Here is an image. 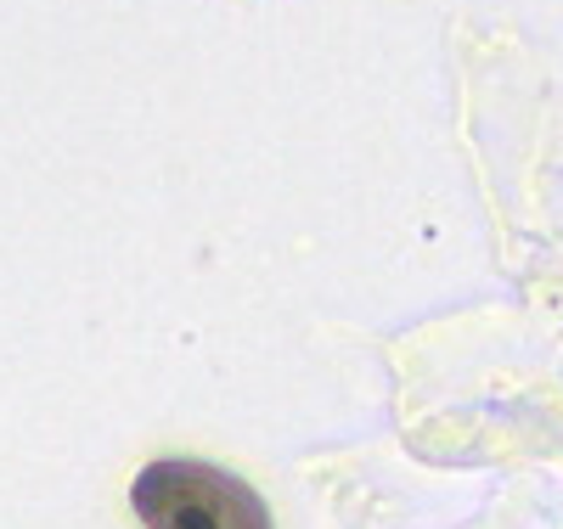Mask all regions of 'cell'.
<instances>
[{
  "mask_svg": "<svg viewBox=\"0 0 563 529\" xmlns=\"http://www.w3.org/2000/svg\"><path fill=\"white\" fill-rule=\"evenodd\" d=\"M130 513L147 529H276L243 473L203 456H158L130 478Z\"/></svg>",
  "mask_w": 563,
  "mask_h": 529,
  "instance_id": "6da1fadb",
  "label": "cell"
}]
</instances>
